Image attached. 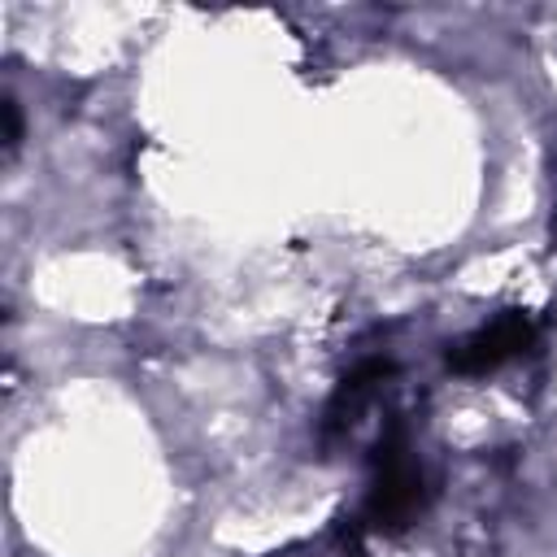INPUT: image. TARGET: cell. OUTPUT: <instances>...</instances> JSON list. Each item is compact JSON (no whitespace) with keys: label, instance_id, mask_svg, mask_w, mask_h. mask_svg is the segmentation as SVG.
I'll use <instances>...</instances> for the list:
<instances>
[{"label":"cell","instance_id":"3","mask_svg":"<svg viewBox=\"0 0 557 557\" xmlns=\"http://www.w3.org/2000/svg\"><path fill=\"white\" fill-rule=\"evenodd\" d=\"M392 361L387 357H370V361H361L357 370H348L344 379H339V387L331 392V400H326V422H322V431L331 435V431H344V426H352L357 418H361V409L374 400V392L383 387V379H392Z\"/></svg>","mask_w":557,"mask_h":557},{"label":"cell","instance_id":"1","mask_svg":"<svg viewBox=\"0 0 557 557\" xmlns=\"http://www.w3.org/2000/svg\"><path fill=\"white\" fill-rule=\"evenodd\" d=\"M426 496H431L426 474L413 461L409 431L400 418H392L370 457V492L361 505V531H383V535L405 531L426 509Z\"/></svg>","mask_w":557,"mask_h":557},{"label":"cell","instance_id":"4","mask_svg":"<svg viewBox=\"0 0 557 557\" xmlns=\"http://www.w3.org/2000/svg\"><path fill=\"white\" fill-rule=\"evenodd\" d=\"M17 144H22V113H17V100L4 96V152L13 157Z\"/></svg>","mask_w":557,"mask_h":557},{"label":"cell","instance_id":"5","mask_svg":"<svg viewBox=\"0 0 557 557\" xmlns=\"http://www.w3.org/2000/svg\"><path fill=\"white\" fill-rule=\"evenodd\" d=\"M553 231H557V218H553Z\"/></svg>","mask_w":557,"mask_h":557},{"label":"cell","instance_id":"2","mask_svg":"<svg viewBox=\"0 0 557 557\" xmlns=\"http://www.w3.org/2000/svg\"><path fill=\"white\" fill-rule=\"evenodd\" d=\"M535 344V322L527 309H505L496 313L487 326L470 331L466 339L448 344V370L453 374H466V379H479V374H492L500 370L505 361H513L518 352H527Z\"/></svg>","mask_w":557,"mask_h":557}]
</instances>
